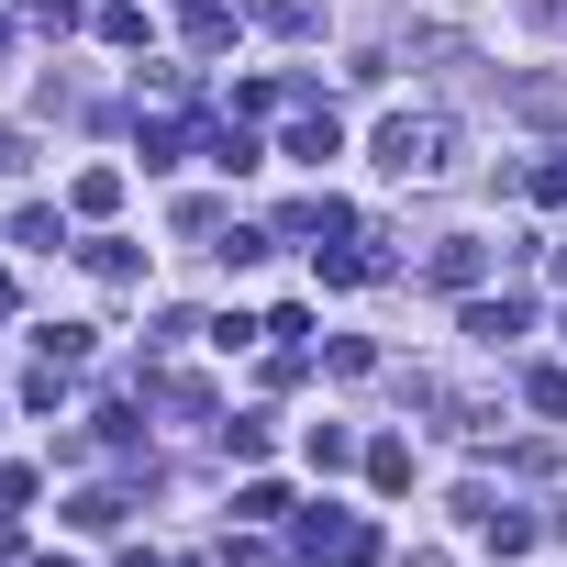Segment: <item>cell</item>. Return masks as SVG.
Returning <instances> with one entry per match:
<instances>
[{
	"instance_id": "7c38bea8",
	"label": "cell",
	"mask_w": 567,
	"mask_h": 567,
	"mask_svg": "<svg viewBox=\"0 0 567 567\" xmlns=\"http://www.w3.org/2000/svg\"><path fill=\"white\" fill-rule=\"evenodd\" d=\"M12 245H34V256H45V245H68V223L34 200V212H12Z\"/></svg>"
},
{
	"instance_id": "603a6c76",
	"label": "cell",
	"mask_w": 567,
	"mask_h": 567,
	"mask_svg": "<svg viewBox=\"0 0 567 567\" xmlns=\"http://www.w3.org/2000/svg\"><path fill=\"white\" fill-rule=\"evenodd\" d=\"M45 567H68V556H45Z\"/></svg>"
},
{
	"instance_id": "9a60e30c",
	"label": "cell",
	"mask_w": 567,
	"mask_h": 567,
	"mask_svg": "<svg viewBox=\"0 0 567 567\" xmlns=\"http://www.w3.org/2000/svg\"><path fill=\"white\" fill-rule=\"evenodd\" d=\"M189 45H234V12H223V0H189Z\"/></svg>"
},
{
	"instance_id": "52a82bcc",
	"label": "cell",
	"mask_w": 567,
	"mask_h": 567,
	"mask_svg": "<svg viewBox=\"0 0 567 567\" xmlns=\"http://www.w3.org/2000/svg\"><path fill=\"white\" fill-rule=\"evenodd\" d=\"M478 534H489V556H523V545H534V523H523L512 501H489V512H478Z\"/></svg>"
},
{
	"instance_id": "2e32d148",
	"label": "cell",
	"mask_w": 567,
	"mask_h": 567,
	"mask_svg": "<svg viewBox=\"0 0 567 567\" xmlns=\"http://www.w3.org/2000/svg\"><path fill=\"white\" fill-rule=\"evenodd\" d=\"M123 200V167H79V212H112Z\"/></svg>"
},
{
	"instance_id": "d6986e66",
	"label": "cell",
	"mask_w": 567,
	"mask_h": 567,
	"mask_svg": "<svg viewBox=\"0 0 567 567\" xmlns=\"http://www.w3.org/2000/svg\"><path fill=\"white\" fill-rule=\"evenodd\" d=\"M523 401H534V412H567V368H534V379H523Z\"/></svg>"
},
{
	"instance_id": "8fae6325",
	"label": "cell",
	"mask_w": 567,
	"mask_h": 567,
	"mask_svg": "<svg viewBox=\"0 0 567 567\" xmlns=\"http://www.w3.org/2000/svg\"><path fill=\"white\" fill-rule=\"evenodd\" d=\"M178 156H189V134H178V112H156L145 123V167H178Z\"/></svg>"
},
{
	"instance_id": "5bb4252c",
	"label": "cell",
	"mask_w": 567,
	"mask_h": 567,
	"mask_svg": "<svg viewBox=\"0 0 567 567\" xmlns=\"http://www.w3.org/2000/svg\"><path fill=\"white\" fill-rule=\"evenodd\" d=\"M68 523H79V534H112V523H123V501H112V489H79V501H68Z\"/></svg>"
},
{
	"instance_id": "8992f818",
	"label": "cell",
	"mask_w": 567,
	"mask_h": 567,
	"mask_svg": "<svg viewBox=\"0 0 567 567\" xmlns=\"http://www.w3.org/2000/svg\"><path fill=\"white\" fill-rule=\"evenodd\" d=\"M200 156H212L223 178H245V167H256V134H245V123H212V134H200Z\"/></svg>"
},
{
	"instance_id": "ac0fdd59",
	"label": "cell",
	"mask_w": 567,
	"mask_h": 567,
	"mask_svg": "<svg viewBox=\"0 0 567 567\" xmlns=\"http://www.w3.org/2000/svg\"><path fill=\"white\" fill-rule=\"evenodd\" d=\"M267 434H278L267 412H234V423H223V445H234V456H267Z\"/></svg>"
},
{
	"instance_id": "ffe728a7",
	"label": "cell",
	"mask_w": 567,
	"mask_h": 567,
	"mask_svg": "<svg viewBox=\"0 0 567 567\" xmlns=\"http://www.w3.org/2000/svg\"><path fill=\"white\" fill-rule=\"evenodd\" d=\"M12 12H68V0H12Z\"/></svg>"
},
{
	"instance_id": "ba28073f",
	"label": "cell",
	"mask_w": 567,
	"mask_h": 567,
	"mask_svg": "<svg viewBox=\"0 0 567 567\" xmlns=\"http://www.w3.org/2000/svg\"><path fill=\"white\" fill-rule=\"evenodd\" d=\"M334 145H346V134H334V112H301V123H290V156H312V167H323Z\"/></svg>"
},
{
	"instance_id": "277c9868",
	"label": "cell",
	"mask_w": 567,
	"mask_h": 567,
	"mask_svg": "<svg viewBox=\"0 0 567 567\" xmlns=\"http://www.w3.org/2000/svg\"><path fill=\"white\" fill-rule=\"evenodd\" d=\"M368 278H390L379 245H323V290H368Z\"/></svg>"
},
{
	"instance_id": "4fadbf2b",
	"label": "cell",
	"mask_w": 567,
	"mask_h": 567,
	"mask_svg": "<svg viewBox=\"0 0 567 567\" xmlns=\"http://www.w3.org/2000/svg\"><path fill=\"white\" fill-rule=\"evenodd\" d=\"M368 478H379V489H412V445L379 434V445H368Z\"/></svg>"
},
{
	"instance_id": "7a4b0ae2",
	"label": "cell",
	"mask_w": 567,
	"mask_h": 567,
	"mask_svg": "<svg viewBox=\"0 0 567 567\" xmlns=\"http://www.w3.org/2000/svg\"><path fill=\"white\" fill-rule=\"evenodd\" d=\"M368 556H379V534L357 512H312L301 523V567H368Z\"/></svg>"
},
{
	"instance_id": "3957f363",
	"label": "cell",
	"mask_w": 567,
	"mask_h": 567,
	"mask_svg": "<svg viewBox=\"0 0 567 567\" xmlns=\"http://www.w3.org/2000/svg\"><path fill=\"white\" fill-rule=\"evenodd\" d=\"M456 334H467V346H512V334H523V301H512V290H501V301H467Z\"/></svg>"
},
{
	"instance_id": "6da1fadb",
	"label": "cell",
	"mask_w": 567,
	"mask_h": 567,
	"mask_svg": "<svg viewBox=\"0 0 567 567\" xmlns=\"http://www.w3.org/2000/svg\"><path fill=\"white\" fill-rule=\"evenodd\" d=\"M379 167H390L401 189H412V178H445V167H456V123H445V112H390V123H379Z\"/></svg>"
},
{
	"instance_id": "7402d4cb",
	"label": "cell",
	"mask_w": 567,
	"mask_h": 567,
	"mask_svg": "<svg viewBox=\"0 0 567 567\" xmlns=\"http://www.w3.org/2000/svg\"><path fill=\"white\" fill-rule=\"evenodd\" d=\"M556 278H567V245H556Z\"/></svg>"
},
{
	"instance_id": "5b68a950",
	"label": "cell",
	"mask_w": 567,
	"mask_h": 567,
	"mask_svg": "<svg viewBox=\"0 0 567 567\" xmlns=\"http://www.w3.org/2000/svg\"><path fill=\"white\" fill-rule=\"evenodd\" d=\"M423 267L445 278V290H478V267H489V245H478V234H445V245H434Z\"/></svg>"
},
{
	"instance_id": "30bf717a",
	"label": "cell",
	"mask_w": 567,
	"mask_h": 567,
	"mask_svg": "<svg viewBox=\"0 0 567 567\" xmlns=\"http://www.w3.org/2000/svg\"><path fill=\"white\" fill-rule=\"evenodd\" d=\"M234 512H245V523H278V512H290V489H278V478H245Z\"/></svg>"
},
{
	"instance_id": "e0dca14e",
	"label": "cell",
	"mask_w": 567,
	"mask_h": 567,
	"mask_svg": "<svg viewBox=\"0 0 567 567\" xmlns=\"http://www.w3.org/2000/svg\"><path fill=\"white\" fill-rule=\"evenodd\" d=\"M34 346H45V357H56V368H79V357H90V323H45V334H34Z\"/></svg>"
},
{
	"instance_id": "44dd1931",
	"label": "cell",
	"mask_w": 567,
	"mask_h": 567,
	"mask_svg": "<svg viewBox=\"0 0 567 567\" xmlns=\"http://www.w3.org/2000/svg\"><path fill=\"white\" fill-rule=\"evenodd\" d=\"M123 567H167V556H145V545H134V556H123Z\"/></svg>"
},
{
	"instance_id": "9c48e42d",
	"label": "cell",
	"mask_w": 567,
	"mask_h": 567,
	"mask_svg": "<svg viewBox=\"0 0 567 567\" xmlns=\"http://www.w3.org/2000/svg\"><path fill=\"white\" fill-rule=\"evenodd\" d=\"M90 267H101V278H112V290H134V278H145V256H134V245H112V234H101V245H90Z\"/></svg>"
}]
</instances>
